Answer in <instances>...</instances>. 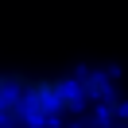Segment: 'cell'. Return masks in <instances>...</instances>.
<instances>
[{
	"label": "cell",
	"instance_id": "1",
	"mask_svg": "<svg viewBox=\"0 0 128 128\" xmlns=\"http://www.w3.org/2000/svg\"><path fill=\"white\" fill-rule=\"evenodd\" d=\"M82 105V86L70 78H20L16 86V120L20 124H47L70 116Z\"/></svg>",
	"mask_w": 128,
	"mask_h": 128
},
{
	"label": "cell",
	"instance_id": "2",
	"mask_svg": "<svg viewBox=\"0 0 128 128\" xmlns=\"http://www.w3.org/2000/svg\"><path fill=\"white\" fill-rule=\"evenodd\" d=\"M16 86L20 78L0 74V120H16Z\"/></svg>",
	"mask_w": 128,
	"mask_h": 128
}]
</instances>
